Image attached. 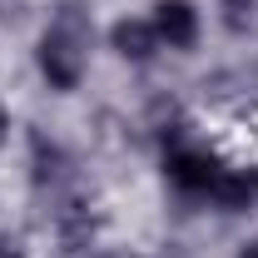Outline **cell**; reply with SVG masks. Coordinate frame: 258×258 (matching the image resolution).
<instances>
[{
  "mask_svg": "<svg viewBox=\"0 0 258 258\" xmlns=\"http://www.w3.org/2000/svg\"><path fill=\"white\" fill-rule=\"evenodd\" d=\"M5 134H10V114H5V104H0V144H5Z\"/></svg>",
  "mask_w": 258,
  "mask_h": 258,
  "instance_id": "8",
  "label": "cell"
},
{
  "mask_svg": "<svg viewBox=\"0 0 258 258\" xmlns=\"http://www.w3.org/2000/svg\"><path fill=\"white\" fill-rule=\"evenodd\" d=\"M164 174H169L174 189H184V194H214L224 164L214 159L209 149H199V144H174L164 154Z\"/></svg>",
  "mask_w": 258,
  "mask_h": 258,
  "instance_id": "2",
  "label": "cell"
},
{
  "mask_svg": "<svg viewBox=\"0 0 258 258\" xmlns=\"http://www.w3.org/2000/svg\"><path fill=\"white\" fill-rule=\"evenodd\" d=\"M154 30L169 50H194L199 45V10L189 0H154Z\"/></svg>",
  "mask_w": 258,
  "mask_h": 258,
  "instance_id": "3",
  "label": "cell"
},
{
  "mask_svg": "<svg viewBox=\"0 0 258 258\" xmlns=\"http://www.w3.org/2000/svg\"><path fill=\"white\" fill-rule=\"evenodd\" d=\"M109 45L134 64H149L159 55V30H154V20H114V30H109Z\"/></svg>",
  "mask_w": 258,
  "mask_h": 258,
  "instance_id": "4",
  "label": "cell"
},
{
  "mask_svg": "<svg viewBox=\"0 0 258 258\" xmlns=\"http://www.w3.org/2000/svg\"><path fill=\"white\" fill-rule=\"evenodd\" d=\"M90 40H95L90 15H85L80 5H60V10H55V20H50V30L40 35V50H35L40 75H45L55 90H75V85L85 80Z\"/></svg>",
  "mask_w": 258,
  "mask_h": 258,
  "instance_id": "1",
  "label": "cell"
},
{
  "mask_svg": "<svg viewBox=\"0 0 258 258\" xmlns=\"http://www.w3.org/2000/svg\"><path fill=\"white\" fill-rule=\"evenodd\" d=\"M30 149H35V184H55L64 174V154L45 139V134H30Z\"/></svg>",
  "mask_w": 258,
  "mask_h": 258,
  "instance_id": "6",
  "label": "cell"
},
{
  "mask_svg": "<svg viewBox=\"0 0 258 258\" xmlns=\"http://www.w3.org/2000/svg\"><path fill=\"white\" fill-rule=\"evenodd\" d=\"M253 199H258V174H243V169H224V174H219L214 204H224L228 214H238V209H248Z\"/></svg>",
  "mask_w": 258,
  "mask_h": 258,
  "instance_id": "5",
  "label": "cell"
},
{
  "mask_svg": "<svg viewBox=\"0 0 258 258\" xmlns=\"http://www.w3.org/2000/svg\"><path fill=\"white\" fill-rule=\"evenodd\" d=\"M219 10H224V25L233 35H243L248 25H253V15H258V0H219Z\"/></svg>",
  "mask_w": 258,
  "mask_h": 258,
  "instance_id": "7",
  "label": "cell"
},
{
  "mask_svg": "<svg viewBox=\"0 0 258 258\" xmlns=\"http://www.w3.org/2000/svg\"><path fill=\"white\" fill-rule=\"evenodd\" d=\"M238 258H258V243H253V248H243V253H238Z\"/></svg>",
  "mask_w": 258,
  "mask_h": 258,
  "instance_id": "9",
  "label": "cell"
}]
</instances>
